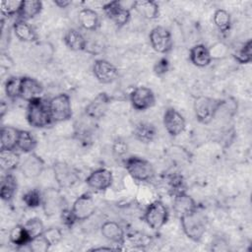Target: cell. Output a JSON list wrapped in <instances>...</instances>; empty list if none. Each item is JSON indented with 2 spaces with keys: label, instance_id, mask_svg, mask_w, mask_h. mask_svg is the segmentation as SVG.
<instances>
[{
  "label": "cell",
  "instance_id": "13",
  "mask_svg": "<svg viewBox=\"0 0 252 252\" xmlns=\"http://www.w3.org/2000/svg\"><path fill=\"white\" fill-rule=\"evenodd\" d=\"M130 102L136 110H146L154 106L156 96L150 88L137 87L130 94Z\"/></svg>",
  "mask_w": 252,
  "mask_h": 252
},
{
  "label": "cell",
  "instance_id": "44",
  "mask_svg": "<svg viewBox=\"0 0 252 252\" xmlns=\"http://www.w3.org/2000/svg\"><path fill=\"white\" fill-rule=\"evenodd\" d=\"M0 62H1V66H2L3 68H6V69H9V68L13 65L12 59H11L8 55H6V54H2V55H1Z\"/></svg>",
  "mask_w": 252,
  "mask_h": 252
},
{
  "label": "cell",
  "instance_id": "45",
  "mask_svg": "<svg viewBox=\"0 0 252 252\" xmlns=\"http://www.w3.org/2000/svg\"><path fill=\"white\" fill-rule=\"evenodd\" d=\"M53 3L59 8H65L71 4L70 0H54Z\"/></svg>",
  "mask_w": 252,
  "mask_h": 252
},
{
  "label": "cell",
  "instance_id": "24",
  "mask_svg": "<svg viewBox=\"0 0 252 252\" xmlns=\"http://www.w3.org/2000/svg\"><path fill=\"white\" fill-rule=\"evenodd\" d=\"M20 130L12 126H3L0 132V149L16 150Z\"/></svg>",
  "mask_w": 252,
  "mask_h": 252
},
{
  "label": "cell",
  "instance_id": "19",
  "mask_svg": "<svg viewBox=\"0 0 252 252\" xmlns=\"http://www.w3.org/2000/svg\"><path fill=\"white\" fill-rule=\"evenodd\" d=\"M173 211L177 217H182L183 215L190 213L197 209L196 203L191 196L185 192H180L173 195Z\"/></svg>",
  "mask_w": 252,
  "mask_h": 252
},
{
  "label": "cell",
  "instance_id": "32",
  "mask_svg": "<svg viewBox=\"0 0 252 252\" xmlns=\"http://www.w3.org/2000/svg\"><path fill=\"white\" fill-rule=\"evenodd\" d=\"M9 239L16 246L29 245L30 241L32 240L24 225H16L15 227H13L10 231Z\"/></svg>",
  "mask_w": 252,
  "mask_h": 252
},
{
  "label": "cell",
  "instance_id": "5",
  "mask_svg": "<svg viewBox=\"0 0 252 252\" xmlns=\"http://www.w3.org/2000/svg\"><path fill=\"white\" fill-rule=\"evenodd\" d=\"M168 210L159 200L151 203L145 211L144 220L154 230L160 229L168 220Z\"/></svg>",
  "mask_w": 252,
  "mask_h": 252
},
{
  "label": "cell",
  "instance_id": "25",
  "mask_svg": "<svg viewBox=\"0 0 252 252\" xmlns=\"http://www.w3.org/2000/svg\"><path fill=\"white\" fill-rule=\"evenodd\" d=\"M18 188L17 178L10 172L5 173L1 178V187H0V197L5 202H10Z\"/></svg>",
  "mask_w": 252,
  "mask_h": 252
},
{
  "label": "cell",
  "instance_id": "37",
  "mask_svg": "<svg viewBox=\"0 0 252 252\" xmlns=\"http://www.w3.org/2000/svg\"><path fill=\"white\" fill-rule=\"evenodd\" d=\"M23 201L29 208H37L42 204V193L38 189H31L24 194Z\"/></svg>",
  "mask_w": 252,
  "mask_h": 252
},
{
  "label": "cell",
  "instance_id": "11",
  "mask_svg": "<svg viewBox=\"0 0 252 252\" xmlns=\"http://www.w3.org/2000/svg\"><path fill=\"white\" fill-rule=\"evenodd\" d=\"M53 172L60 188L71 187L79 180L78 171L66 162H56L53 165Z\"/></svg>",
  "mask_w": 252,
  "mask_h": 252
},
{
  "label": "cell",
  "instance_id": "30",
  "mask_svg": "<svg viewBox=\"0 0 252 252\" xmlns=\"http://www.w3.org/2000/svg\"><path fill=\"white\" fill-rule=\"evenodd\" d=\"M42 10V2L38 0H25L23 1L19 17L22 20H31L37 16Z\"/></svg>",
  "mask_w": 252,
  "mask_h": 252
},
{
  "label": "cell",
  "instance_id": "9",
  "mask_svg": "<svg viewBox=\"0 0 252 252\" xmlns=\"http://www.w3.org/2000/svg\"><path fill=\"white\" fill-rule=\"evenodd\" d=\"M42 209L46 216L51 217L61 214L64 208V198L54 188H49L42 193Z\"/></svg>",
  "mask_w": 252,
  "mask_h": 252
},
{
  "label": "cell",
  "instance_id": "31",
  "mask_svg": "<svg viewBox=\"0 0 252 252\" xmlns=\"http://www.w3.org/2000/svg\"><path fill=\"white\" fill-rule=\"evenodd\" d=\"M36 147V140L33 135L27 130H20L17 149L25 154H31Z\"/></svg>",
  "mask_w": 252,
  "mask_h": 252
},
{
  "label": "cell",
  "instance_id": "34",
  "mask_svg": "<svg viewBox=\"0 0 252 252\" xmlns=\"http://www.w3.org/2000/svg\"><path fill=\"white\" fill-rule=\"evenodd\" d=\"M22 77H10L5 82V93L10 99H17L20 97Z\"/></svg>",
  "mask_w": 252,
  "mask_h": 252
},
{
  "label": "cell",
  "instance_id": "28",
  "mask_svg": "<svg viewBox=\"0 0 252 252\" xmlns=\"http://www.w3.org/2000/svg\"><path fill=\"white\" fill-rule=\"evenodd\" d=\"M134 137L145 144L151 143L154 141L157 135L156 127L148 122H140L138 123L133 130Z\"/></svg>",
  "mask_w": 252,
  "mask_h": 252
},
{
  "label": "cell",
  "instance_id": "35",
  "mask_svg": "<svg viewBox=\"0 0 252 252\" xmlns=\"http://www.w3.org/2000/svg\"><path fill=\"white\" fill-rule=\"evenodd\" d=\"M24 226L27 229V231H28V233H29V235L31 236L32 239L42 235L44 230H45L43 222L38 218L30 219L29 220L26 221Z\"/></svg>",
  "mask_w": 252,
  "mask_h": 252
},
{
  "label": "cell",
  "instance_id": "12",
  "mask_svg": "<svg viewBox=\"0 0 252 252\" xmlns=\"http://www.w3.org/2000/svg\"><path fill=\"white\" fill-rule=\"evenodd\" d=\"M162 122L166 132L172 137L180 135L186 127L185 118L173 107H169L164 111Z\"/></svg>",
  "mask_w": 252,
  "mask_h": 252
},
{
  "label": "cell",
  "instance_id": "4",
  "mask_svg": "<svg viewBox=\"0 0 252 252\" xmlns=\"http://www.w3.org/2000/svg\"><path fill=\"white\" fill-rule=\"evenodd\" d=\"M125 168L129 175L138 181H150L155 174L152 163L139 157H130L125 160Z\"/></svg>",
  "mask_w": 252,
  "mask_h": 252
},
{
  "label": "cell",
  "instance_id": "16",
  "mask_svg": "<svg viewBox=\"0 0 252 252\" xmlns=\"http://www.w3.org/2000/svg\"><path fill=\"white\" fill-rule=\"evenodd\" d=\"M110 103V97L106 93H99L94 99H92L85 108L86 115L91 119H100L107 111Z\"/></svg>",
  "mask_w": 252,
  "mask_h": 252
},
{
  "label": "cell",
  "instance_id": "2",
  "mask_svg": "<svg viewBox=\"0 0 252 252\" xmlns=\"http://www.w3.org/2000/svg\"><path fill=\"white\" fill-rule=\"evenodd\" d=\"M26 117L29 124L33 128H44L53 122L48 102L44 101L41 97L35 98L28 103Z\"/></svg>",
  "mask_w": 252,
  "mask_h": 252
},
{
  "label": "cell",
  "instance_id": "6",
  "mask_svg": "<svg viewBox=\"0 0 252 252\" xmlns=\"http://www.w3.org/2000/svg\"><path fill=\"white\" fill-rule=\"evenodd\" d=\"M48 107L53 122H63L72 117V104L67 94H59L48 101Z\"/></svg>",
  "mask_w": 252,
  "mask_h": 252
},
{
  "label": "cell",
  "instance_id": "22",
  "mask_svg": "<svg viewBox=\"0 0 252 252\" xmlns=\"http://www.w3.org/2000/svg\"><path fill=\"white\" fill-rule=\"evenodd\" d=\"M132 6L142 17L148 20H155L159 15L158 4L153 0L134 1Z\"/></svg>",
  "mask_w": 252,
  "mask_h": 252
},
{
  "label": "cell",
  "instance_id": "15",
  "mask_svg": "<svg viewBox=\"0 0 252 252\" xmlns=\"http://www.w3.org/2000/svg\"><path fill=\"white\" fill-rule=\"evenodd\" d=\"M93 73L96 80L102 84H110L118 77V69L112 63L104 59L94 61Z\"/></svg>",
  "mask_w": 252,
  "mask_h": 252
},
{
  "label": "cell",
  "instance_id": "17",
  "mask_svg": "<svg viewBox=\"0 0 252 252\" xmlns=\"http://www.w3.org/2000/svg\"><path fill=\"white\" fill-rule=\"evenodd\" d=\"M20 169L27 178H35L41 174L44 169L43 159L34 153L28 154V157L20 163Z\"/></svg>",
  "mask_w": 252,
  "mask_h": 252
},
{
  "label": "cell",
  "instance_id": "7",
  "mask_svg": "<svg viewBox=\"0 0 252 252\" xmlns=\"http://www.w3.org/2000/svg\"><path fill=\"white\" fill-rule=\"evenodd\" d=\"M95 211V204L91 194L85 193L79 196L73 203L71 213L76 221L90 219Z\"/></svg>",
  "mask_w": 252,
  "mask_h": 252
},
{
  "label": "cell",
  "instance_id": "20",
  "mask_svg": "<svg viewBox=\"0 0 252 252\" xmlns=\"http://www.w3.org/2000/svg\"><path fill=\"white\" fill-rule=\"evenodd\" d=\"M102 236L113 243H123L124 241V230L122 226L113 220H107L102 223L100 227Z\"/></svg>",
  "mask_w": 252,
  "mask_h": 252
},
{
  "label": "cell",
  "instance_id": "39",
  "mask_svg": "<svg viewBox=\"0 0 252 252\" xmlns=\"http://www.w3.org/2000/svg\"><path fill=\"white\" fill-rule=\"evenodd\" d=\"M28 246L30 250L32 252H46L49 250L51 245L43 235H40L35 238H32Z\"/></svg>",
  "mask_w": 252,
  "mask_h": 252
},
{
  "label": "cell",
  "instance_id": "26",
  "mask_svg": "<svg viewBox=\"0 0 252 252\" xmlns=\"http://www.w3.org/2000/svg\"><path fill=\"white\" fill-rule=\"evenodd\" d=\"M78 21L86 31H95L99 27L98 14L91 8L82 9L78 15Z\"/></svg>",
  "mask_w": 252,
  "mask_h": 252
},
{
  "label": "cell",
  "instance_id": "29",
  "mask_svg": "<svg viewBox=\"0 0 252 252\" xmlns=\"http://www.w3.org/2000/svg\"><path fill=\"white\" fill-rule=\"evenodd\" d=\"M21 163L20 155L16 150H0V166L3 171L10 172Z\"/></svg>",
  "mask_w": 252,
  "mask_h": 252
},
{
  "label": "cell",
  "instance_id": "21",
  "mask_svg": "<svg viewBox=\"0 0 252 252\" xmlns=\"http://www.w3.org/2000/svg\"><path fill=\"white\" fill-rule=\"evenodd\" d=\"M13 31L18 39L24 42H34L37 39V34L33 28L25 20H18L13 25Z\"/></svg>",
  "mask_w": 252,
  "mask_h": 252
},
{
  "label": "cell",
  "instance_id": "10",
  "mask_svg": "<svg viewBox=\"0 0 252 252\" xmlns=\"http://www.w3.org/2000/svg\"><path fill=\"white\" fill-rule=\"evenodd\" d=\"M104 14L111 20L117 27H123L130 21V9L123 6L120 1H111L102 6Z\"/></svg>",
  "mask_w": 252,
  "mask_h": 252
},
{
  "label": "cell",
  "instance_id": "1",
  "mask_svg": "<svg viewBox=\"0 0 252 252\" xmlns=\"http://www.w3.org/2000/svg\"><path fill=\"white\" fill-rule=\"evenodd\" d=\"M179 219L185 235L193 241L201 240L206 232L207 227V220L205 216L196 209L183 215Z\"/></svg>",
  "mask_w": 252,
  "mask_h": 252
},
{
  "label": "cell",
  "instance_id": "27",
  "mask_svg": "<svg viewBox=\"0 0 252 252\" xmlns=\"http://www.w3.org/2000/svg\"><path fill=\"white\" fill-rule=\"evenodd\" d=\"M65 44L74 51H82L87 47V39L76 29H69L64 35Z\"/></svg>",
  "mask_w": 252,
  "mask_h": 252
},
{
  "label": "cell",
  "instance_id": "3",
  "mask_svg": "<svg viewBox=\"0 0 252 252\" xmlns=\"http://www.w3.org/2000/svg\"><path fill=\"white\" fill-rule=\"evenodd\" d=\"M223 100L200 95L194 100V112L197 120L202 124H209L214 118L218 110L222 105Z\"/></svg>",
  "mask_w": 252,
  "mask_h": 252
},
{
  "label": "cell",
  "instance_id": "18",
  "mask_svg": "<svg viewBox=\"0 0 252 252\" xmlns=\"http://www.w3.org/2000/svg\"><path fill=\"white\" fill-rule=\"evenodd\" d=\"M42 92L43 87L37 80L31 77H22L20 98L30 102L40 97Z\"/></svg>",
  "mask_w": 252,
  "mask_h": 252
},
{
  "label": "cell",
  "instance_id": "41",
  "mask_svg": "<svg viewBox=\"0 0 252 252\" xmlns=\"http://www.w3.org/2000/svg\"><path fill=\"white\" fill-rule=\"evenodd\" d=\"M210 54L212 59L214 58H221L224 57L227 53V46L222 42H218L214 45H212L211 48H209Z\"/></svg>",
  "mask_w": 252,
  "mask_h": 252
},
{
  "label": "cell",
  "instance_id": "8",
  "mask_svg": "<svg viewBox=\"0 0 252 252\" xmlns=\"http://www.w3.org/2000/svg\"><path fill=\"white\" fill-rule=\"evenodd\" d=\"M151 46L158 53L165 54L172 49V37L170 32L163 27L154 28L149 35Z\"/></svg>",
  "mask_w": 252,
  "mask_h": 252
},
{
  "label": "cell",
  "instance_id": "23",
  "mask_svg": "<svg viewBox=\"0 0 252 252\" xmlns=\"http://www.w3.org/2000/svg\"><path fill=\"white\" fill-rule=\"evenodd\" d=\"M189 58L190 61L197 67H206L212 61L209 48L201 43L194 45L190 49Z\"/></svg>",
  "mask_w": 252,
  "mask_h": 252
},
{
  "label": "cell",
  "instance_id": "36",
  "mask_svg": "<svg viewBox=\"0 0 252 252\" xmlns=\"http://www.w3.org/2000/svg\"><path fill=\"white\" fill-rule=\"evenodd\" d=\"M234 59L240 64L250 63L252 60V41L247 40L236 52L233 53Z\"/></svg>",
  "mask_w": 252,
  "mask_h": 252
},
{
  "label": "cell",
  "instance_id": "38",
  "mask_svg": "<svg viewBox=\"0 0 252 252\" xmlns=\"http://www.w3.org/2000/svg\"><path fill=\"white\" fill-rule=\"evenodd\" d=\"M23 1L17 0H9L1 2V13L4 17H13L15 15H19L21 11Z\"/></svg>",
  "mask_w": 252,
  "mask_h": 252
},
{
  "label": "cell",
  "instance_id": "33",
  "mask_svg": "<svg viewBox=\"0 0 252 252\" xmlns=\"http://www.w3.org/2000/svg\"><path fill=\"white\" fill-rule=\"evenodd\" d=\"M214 24L221 32H226L231 26L229 13L223 9L216 10L214 13Z\"/></svg>",
  "mask_w": 252,
  "mask_h": 252
},
{
  "label": "cell",
  "instance_id": "43",
  "mask_svg": "<svg viewBox=\"0 0 252 252\" xmlns=\"http://www.w3.org/2000/svg\"><path fill=\"white\" fill-rule=\"evenodd\" d=\"M114 152L117 153L118 155H123L127 152V146L123 142L118 141L114 145Z\"/></svg>",
  "mask_w": 252,
  "mask_h": 252
},
{
  "label": "cell",
  "instance_id": "42",
  "mask_svg": "<svg viewBox=\"0 0 252 252\" xmlns=\"http://www.w3.org/2000/svg\"><path fill=\"white\" fill-rule=\"evenodd\" d=\"M169 69V62L166 58L159 59L154 66V71L157 75H163Z\"/></svg>",
  "mask_w": 252,
  "mask_h": 252
},
{
  "label": "cell",
  "instance_id": "14",
  "mask_svg": "<svg viewBox=\"0 0 252 252\" xmlns=\"http://www.w3.org/2000/svg\"><path fill=\"white\" fill-rule=\"evenodd\" d=\"M113 182L112 172L107 168H97L90 173L86 179L87 185L95 191H104L108 189Z\"/></svg>",
  "mask_w": 252,
  "mask_h": 252
},
{
  "label": "cell",
  "instance_id": "40",
  "mask_svg": "<svg viewBox=\"0 0 252 252\" xmlns=\"http://www.w3.org/2000/svg\"><path fill=\"white\" fill-rule=\"evenodd\" d=\"M42 235L46 238L51 246L59 243L62 239V231L58 227H50L45 229Z\"/></svg>",
  "mask_w": 252,
  "mask_h": 252
}]
</instances>
